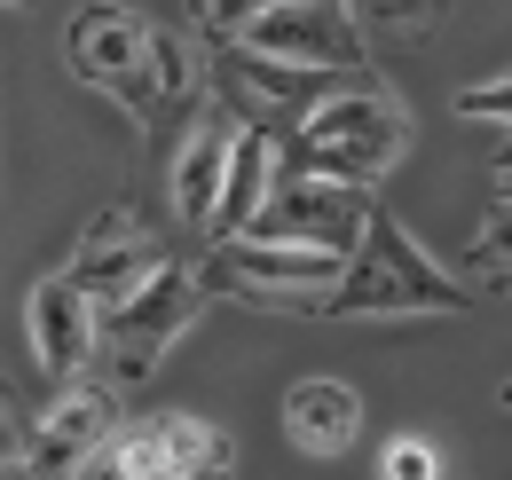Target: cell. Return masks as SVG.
Returning a JSON list of instances; mask_svg holds the SVG:
<instances>
[{
	"mask_svg": "<svg viewBox=\"0 0 512 480\" xmlns=\"http://www.w3.org/2000/svg\"><path fill=\"white\" fill-rule=\"evenodd\" d=\"M481 300L457 268H442L426 244L402 229V213L371 205L363 213V237L339 260V284L316 300V323H371V315H465Z\"/></svg>",
	"mask_w": 512,
	"mask_h": 480,
	"instance_id": "1",
	"label": "cell"
},
{
	"mask_svg": "<svg viewBox=\"0 0 512 480\" xmlns=\"http://www.w3.org/2000/svg\"><path fill=\"white\" fill-rule=\"evenodd\" d=\"M402 150H410V111L386 87H331L316 111L276 142V166L284 174H323V181L371 189L379 174L402 166Z\"/></svg>",
	"mask_w": 512,
	"mask_h": 480,
	"instance_id": "2",
	"label": "cell"
},
{
	"mask_svg": "<svg viewBox=\"0 0 512 480\" xmlns=\"http://www.w3.org/2000/svg\"><path fill=\"white\" fill-rule=\"evenodd\" d=\"M197 315H205V284H197L190 260H166L142 292H127L119 307H103L95 315V378L103 386H142L158 362L174 355V339L190 331Z\"/></svg>",
	"mask_w": 512,
	"mask_h": 480,
	"instance_id": "3",
	"label": "cell"
},
{
	"mask_svg": "<svg viewBox=\"0 0 512 480\" xmlns=\"http://www.w3.org/2000/svg\"><path fill=\"white\" fill-rule=\"evenodd\" d=\"M64 63L79 87H95V95H111L119 111L142 119V134L158 142V24L150 16H134L119 0H95V8H79L64 32Z\"/></svg>",
	"mask_w": 512,
	"mask_h": 480,
	"instance_id": "4",
	"label": "cell"
},
{
	"mask_svg": "<svg viewBox=\"0 0 512 480\" xmlns=\"http://www.w3.org/2000/svg\"><path fill=\"white\" fill-rule=\"evenodd\" d=\"M339 260L347 252H323V244L229 237L197 260V284H205V300H245V307H268V315H316V300L339 284Z\"/></svg>",
	"mask_w": 512,
	"mask_h": 480,
	"instance_id": "5",
	"label": "cell"
},
{
	"mask_svg": "<svg viewBox=\"0 0 512 480\" xmlns=\"http://www.w3.org/2000/svg\"><path fill=\"white\" fill-rule=\"evenodd\" d=\"M79 480H237V449L190 410H150L119 425Z\"/></svg>",
	"mask_w": 512,
	"mask_h": 480,
	"instance_id": "6",
	"label": "cell"
},
{
	"mask_svg": "<svg viewBox=\"0 0 512 480\" xmlns=\"http://www.w3.org/2000/svg\"><path fill=\"white\" fill-rule=\"evenodd\" d=\"M166 260H174V252L158 244L150 213H142L134 197H119V205H103V213L87 221V237L71 244V268H64V276L95 300V315H103V307H119L127 292H142Z\"/></svg>",
	"mask_w": 512,
	"mask_h": 480,
	"instance_id": "7",
	"label": "cell"
},
{
	"mask_svg": "<svg viewBox=\"0 0 512 480\" xmlns=\"http://www.w3.org/2000/svg\"><path fill=\"white\" fill-rule=\"evenodd\" d=\"M363 213H371V189H355V181H323V174H284V166H276V189H268V205L253 213V229H245V237L355 252Z\"/></svg>",
	"mask_w": 512,
	"mask_h": 480,
	"instance_id": "8",
	"label": "cell"
},
{
	"mask_svg": "<svg viewBox=\"0 0 512 480\" xmlns=\"http://www.w3.org/2000/svg\"><path fill=\"white\" fill-rule=\"evenodd\" d=\"M111 433H119V386H103V378H87V370H79V378L56 386V402L32 418L24 473H32V480H79Z\"/></svg>",
	"mask_w": 512,
	"mask_h": 480,
	"instance_id": "9",
	"label": "cell"
},
{
	"mask_svg": "<svg viewBox=\"0 0 512 480\" xmlns=\"http://www.w3.org/2000/svg\"><path fill=\"white\" fill-rule=\"evenodd\" d=\"M237 48H260V56H284V63L347 79V71H363V16L347 0H268L260 24Z\"/></svg>",
	"mask_w": 512,
	"mask_h": 480,
	"instance_id": "10",
	"label": "cell"
},
{
	"mask_svg": "<svg viewBox=\"0 0 512 480\" xmlns=\"http://www.w3.org/2000/svg\"><path fill=\"white\" fill-rule=\"evenodd\" d=\"M24 331H32V362H40L56 386L79 378V370L95 362V300L71 284L64 268L32 284V300H24Z\"/></svg>",
	"mask_w": 512,
	"mask_h": 480,
	"instance_id": "11",
	"label": "cell"
},
{
	"mask_svg": "<svg viewBox=\"0 0 512 480\" xmlns=\"http://www.w3.org/2000/svg\"><path fill=\"white\" fill-rule=\"evenodd\" d=\"M268 189H276V134L237 126V134H229V174H221V197H213L205 237H213V244L245 237V229H253V213L268 205Z\"/></svg>",
	"mask_w": 512,
	"mask_h": 480,
	"instance_id": "12",
	"label": "cell"
},
{
	"mask_svg": "<svg viewBox=\"0 0 512 480\" xmlns=\"http://www.w3.org/2000/svg\"><path fill=\"white\" fill-rule=\"evenodd\" d=\"M284 433L308 457H339L363 433V394L347 378H300V386H284Z\"/></svg>",
	"mask_w": 512,
	"mask_h": 480,
	"instance_id": "13",
	"label": "cell"
},
{
	"mask_svg": "<svg viewBox=\"0 0 512 480\" xmlns=\"http://www.w3.org/2000/svg\"><path fill=\"white\" fill-rule=\"evenodd\" d=\"M229 134H237L229 111H205V119L190 126V142H182V158H174V213L190 221L197 237H205L213 197H221V174H229Z\"/></svg>",
	"mask_w": 512,
	"mask_h": 480,
	"instance_id": "14",
	"label": "cell"
},
{
	"mask_svg": "<svg viewBox=\"0 0 512 480\" xmlns=\"http://www.w3.org/2000/svg\"><path fill=\"white\" fill-rule=\"evenodd\" d=\"M473 292H512V205H497L481 221V237L465 244V268H457Z\"/></svg>",
	"mask_w": 512,
	"mask_h": 480,
	"instance_id": "15",
	"label": "cell"
},
{
	"mask_svg": "<svg viewBox=\"0 0 512 480\" xmlns=\"http://www.w3.org/2000/svg\"><path fill=\"white\" fill-rule=\"evenodd\" d=\"M363 24H379V32H394V40H418V32H434L449 16V0H347Z\"/></svg>",
	"mask_w": 512,
	"mask_h": 480,
	"instance_id": "16",
	"label": "cell"
},
{
	"mask_svg": "<svg viewBox=\"0 0 512 480\" xmlns=\"http://www.w3.org/2000/svg\"><path fill=\"white\" fill-rule=\"evenodd\" d=\"M379 480H442V449L426 433H394L379 449Z\"/></svg>",
	"mask_w": 512,
	"mask_h": 480,
	"instance_id": "17",
	"label": "cell"
},
{
	"mask_svg": "<svg viewBox=\"0 0 512 480\" xmlns=\"http://www.w3.org/2000/svg\"><path fill=\"white\" fill-rule=\"evenodd\" d=\"M457 119L512 126V71H497V79H473V87H457Z\"/></svg>",
	"mask_w": 512,
	"mask_h": 480,
	"instance_id": "18",
	"label": "cell"
},
{
	"mask_svg": "<svg viewBox=\"0 0 512 480\" xmlns=\"http://www.w3.org/2000/svg\"><path fill=\"white\" fill-rule=\"evenodd\" d=\"M260 8L268 0H197V24H205V40H245L260 24Z\"/></svg>",
	"mask_w": 512,
	"mask_h": 480,
	"instance_id": "19",
	"label": "cell"
},
{
	"mask_svg": "<svg viewBox=\"0 0 512 480\" xmlns=\"http://www.w3.org/2000/svg\"><path fill=\"white\" fill-rule=\"evenodd\" d=\"M24 441H32V418H24V402L0 386V465H24Z\"/></svg>",
	"mask_w": 512,
	"mask_h": 480,
	"instance_id": "20",
	"label": "cell"
},
{
	"mask_svg": "<svg viewBox=\"0 0 512 480\" xmlns=\"http://www.w3.org/2000/svg\"><path fill=\"white\" fill-rule=\"evenodd\" d=\"M489 181H497V205H512V150L497 158V174H489Z\"/></svg>",
	"mask_w": 512,
	"mask_h": 480,
	"instance_id": "21",
	"label": "cell"
},
{
	"mask_svg": "<svg viewBox=\"0 0 512 480\" xmlns=\"http://www.w3.org/2000/svg\"><path fill=\"white\" fill-rule=\"evenodd\" d=\"M0 480H32V473H24V465H0Z\"/></svg>",
	"mask_w": 512,
	"mask_h": 480,
	"instance_id": "22",
	"label": "cell"
},
{
	"mask_svg": "<svg viewBox=\"0 0 512 480\" xmlns=\"http://www.w3.org/2000/svg\"><path fill=\"white\" fill-rule=\"evenodd\" d=\"M0 8H32V0H0Z\"/></svg>",
	"mask_w": 512,
	"mask_h": 480,
	"instance_id": "23",
	"label": "cell"
},
{
	"mask_svg": "<svg viewBox=\"0 0 512 480\" xmlns=\"http://www.w3.org/2000/svg\"><path fill=\"white\" fill-rule=\"evenodd\" d=\"M505 410H512V386H505Z\"/></svg>",
	"mask_w": 512,
	"mask_h": 480,
	"instance_id": "24",
	"label": "cell"
}]
</instances>
